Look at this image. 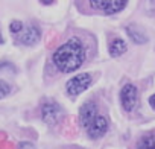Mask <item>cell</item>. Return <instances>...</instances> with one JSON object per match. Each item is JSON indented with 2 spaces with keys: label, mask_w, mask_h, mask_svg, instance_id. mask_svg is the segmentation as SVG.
<instances>
[{
  "label": "cell",
  "mask_w": 155,
  "mask_h": 149,
  "mask_svg": "<svg viewBox=\"0 0 155 149\" xmlns=\"http://www.w3.org/2000/svg\"><path fill=\"white\" fill-rule=\"evenodd\" d=\"M85 56L84 44L78 38H70L53 52L52 62L61 73H71L84 64Z\"/></svg>",
  "instance_id": "obj_1"
},
{
  "label": "cell",
  "mask_w": 155,
  "mask_h": 149,
  "mask_svg": "<svg viewBox=\"0 0 155 149\" xmlns=\"http://www.w3.org/2000/svg\"><path fill=\"white\" fill-rule=\"evenodd\" d=\"M62 116H64V111L56 102L47 101V102L43 104V107H41V119L49 126H53L58 122H61Z\"/></svg>",
  "instance_id": "obj_2"
},
{
  "label": "cell",
  "mask_w": 155,
  "mask_h": 149,
  "mask_svg": "<svg viewBox=\"0 0 155 149\" xmlns=\"http://www.w3.org/2000/svg\"><path fill=\"white\" fill-rule=\"evenodd\" d=\"M91 85V76L88 73H79L73 76L68 82H67V93L70 96H79L81 93H84L88 87Z\"/></svg>",
  "instance_id": "obj_3"
},
{
  "label": "cell",
  "mask_w": 155,
  "mask_h": 149,
  "mask_svg": "<svg viewBox=\"0 0 155 149\" xmlns=\"http://www.w3.org/2000/svg\"><path fill=\"white\" fill-rule=\"evenodd\" d=\"M128 2L125 0H90V6L94 9H101L105 14H116L125 9Z\"/></svg>",
  "instance_id": "obj_4"
},
{
  "label": "cell",
  "mask_w": 155,
  "mask_h": 149,
  "mask_svg": "<svg viewBox=\"0 0 155 149\" xmlns=\"http://www.w3.org/2000/svg\"><path fill=\"white\" fill-rule=\"evenodd\" d=\"M137 87L134 84H125L120 91V102L125 111H132L137 105Z\"/></svg>",
  "instance_id": "obj_5"
},
{
  "label": "cell",
  "mask_w": 155,
  "mask_h": 149,
  "mask_svg": "<svg viewBox=\"0 0 155 149\" xmlns=\"http://www.w3.org/2000/svg\"><path fill=\"white\" fill-rule=\"evenodd\" d=\"M40 37H41V32L37 26L31 25L28 28H25L18 37H17V43L18 44H23V46H34L40 41Z\"/></svg>",
  "instance_id": "obj_6"
},
{
  "label": "cell",
  "mask_w": 155,
  "mask_h": 149,
  "mask_svg": "<svg viewBox=\"0 0 155 149\" xmlns=\"http://www.w3.org/2000/svg\"><path fill=\"white\" fill-rule=\"evenodd\" d=\"M107 131H108V119L101 114L87 126V132L90 138H101L107 134Z\"/></svg>",
  "instance_id": "obj_7"
},
{
  "label": "cell",
  "mask_w": 155,
  "mask_h": 149,
  "mask_svg": "<svg viewBox=\"0 0 155 149\" xmlns=\"http://www.w3.org/2000/svg\"><path fill=\"white\" fill-rule=\"evenodd\" d=\"M97 105L94 102H85L82 107H81V111H79V122L81 125L87 129V126L97 117Z\"/></svg>",
  "instance_id": "obj_8"
},
{
  "label": "cell",
  "mask_w": 155,
  "mask_h": 149,
  "mask_svg": "<svg viewBox=\"0 0 155 149\" xmlns=\"http://www.w3.org/2000/svg\"><path fill=\"white\" fill-rule=\"evenodd\" d=\"M126 34H128V37H129L134 43H137V44H143V43L147 41V37H146L144 31H143L140 26H137V25H129V26L126 28Z\"/></svg>",
  "instance_id": "obj_9"
},
{
  "label": "cell",
  "mask_w": 155,
  "mask_h": 149,
  "mask_svg": "<svg viewBox=\"0 0 155 149\" xmlns=\"http://www.w3.org/2000/svg\"><path fill=\"white\" fill-rule=\"evenodd\" d=\"M126 49H128V46L122 38H114L110 44V55L113 58H119L120 55H123L126 52Z\"/></svg>",
  "instance_id": "obj_10"
},
{
  "label": "cell",
  "mask_w": 155,
  "mask_h": 149,
  "mask_svg": "<svg viewBox=\"0 0 155 149\" xmlns=\"http://www.w3.org/2000/svg\"><path fill=\"white\" fill-rule=\"evenodd\" d=\"M137 149H155V138L153 137H144L143 140H140L138 147Z\"/></svg>",
  "instance_id": "obj_11"
},
{
  "label": "cell",
  "mask_w": 155,
  "mask_h": 149,
  "mask_svg": "<svg viewBox=\"0 0 155 149\" xmlns=\"http://www.w3.org/2000/svg\"><path fill=\"white\" fill-rule=\"evenodd\" d=\"M23 29H25V25H23L21 22H18V20H14V22L9 25V31H11L12 34H15V35H18Z\"/></svg>",
  "instance_id": "obj_12"
},
{
  "label": "cell",
  "mask_w": 155,
  "mask_h": 149,
  "mask_svg": "<svg viewBox=\"0 0 155 149\" xmlns=\"http://www.w3.org/2000/svg\"><path fill=\"white\" fill-rule=\"evenodd\" d=\"M9 93H11V87H9V84L0 79V99L5 98V96H8Z\"/></svg>",
  "instance_id": "obj_13"
},
{
  "label": "cell",
  "mask_w": 155,
  "mask_h": 149,
  "mask_svg": "<svg viewBox=\"0 0 155 149\" xmlns=\"http://www.w3.org/2000/svg\"><path fill=\"white\" fill-rule=\"evenodd\" d=\"M20 149H34L31 143H20Z\"/></svg>",
  "instance_id": "obj_14"
},
{
  "label": "cell",
  "mask_w": 155,
  "mask_h": 149,
  "mask_svg": "<svg viewBox=\"0 0 155 149\" xmlns=\"http://www.w3.org/2000/svg\"><path fill=\"white\" fill-rule=\"evenodd\" d=\"M149 105H150L152 108H155V94H152V96L149 98Z\"/></svg>",
  "instance_id": "obj_15"
},
{
  "label": "cell",
  "mask_w": 155,
  "mask_h": 149,
  "mask_svg": "<svg viewBox=\"0 0 155 149\" xmlns=\"http://www.w3.org/2000/svg\"><path fill=\"white\" fill-rule=\"evenodd\" d=\"M3 41H5V40H3V37H2V34H0V44H3Z\"/></svg>",
  "instance_id": "obj_16"
}]
</instances>
